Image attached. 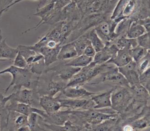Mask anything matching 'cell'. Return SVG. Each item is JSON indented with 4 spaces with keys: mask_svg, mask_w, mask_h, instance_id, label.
Wrapping results in <instances>:
<instances>
[{
    "mask_svg": "<svg viewBox=\"0 0 150 131\" xmlns=\"http://www.w3.org/2000/svg\"><path fill=\"white\" fill-rule=\"evenodd\" d=\"M128 88L117 86L115 88H112L111 108L117 113H122L126 110L132 101L133 96L130 89H128Z\"/></svg>",
    "mask_w": 150,
    "mask_h": 131,
    "instance_id": "6da1fadb",
    "label": "cell"
},
{
    "mask_svg": "<svg viewBox=\"0 0 150 131\" xmlns=\"http://www.w3.org/2000/svg\"><path fill=\"white\" fill-rule=\"evenodd\" d=\"M37 94L35 89L25 88L23 89H20L17 90L15 92L10 94L8 96L9 101L13 100L16 102L27 104L32 106V105H35V103L37 102Z\"/></svg>",
    "mask_w": 150,
    "mask_h": 131,
    "instance_id": "7a4b0ae2",
    "label": "cell"
},
{
    "mask_svg": "<svg viewBox=\"0 0 150 131\" xmlns=\"http://www.w3.org/2000/svg\"><path fill=\"white\" fill-rule=\"evenodd\" d=\"M118 71L127 80L129 87L139 83V74L137 70L136 63L132 60L127 64L118 67Z\"/></svg>",
    "mask_w": 150,
    "mask_h": 131,
    "instance_id": "3957f363",
    "label": "cell"
},
{
    "mask_svg": "<svg viewBox=\"0 0 150 131\" xmlns=\"http://www.w3.org/2000/svg\"><path fill=\"white\" fill-rule=\"evenodd\" d=\"M118 49L115 44H105L103 49L96 52L93 57V61L96 64L105 63L116 54Z\"/></svg>",
    "mask_w": 150,
    "mask_h": 131,
    "instance_id": "277c9868",
    "label": "cell"
},
{
    "mask_svg": "<svg viewBox=\"0 0 150 131\" xmlns=\"http://www.w3.org/2000/svg\"><path fill=\"white\" fill-rule=\"evenodd\" d=\"M39 105L47 114L56 112L61 108V105L56 97L48 95H42L39 99Z\"/></svg>",
    "mask_w": 150,
    "mask_h": 131,
    "instance_id": "5b68a950",
    "label": "cell"
},
{
    "mask_svg": "<svg viewBox=\"0 0 150 131\" xmlns=\"http://www.w3.org/2000/svg\"><path fill=\"white\" fill-rule=\"evenodd\" d=\"M59 101L61 108H66L70 110L83 109L86 110V106L88 103L89 98H70L56 97Z\"/></svg>",
    "mask_w": 150,
    "mask_h": 131,
    "instance_id": "8992f818",
    "label": "cell"
},
{
    "mask_svg": "<svg viewBox=\"0 0 150 131\" xmlns=\"http://www.w3.org/2000/svg\"><path fill=\"white\" fill-rule=\"evenodd\" d=\"M61 92L64 96L70 98H89L96 93L87 91L82 86L66 87Z\"/></svg>",
    "mask_w": 150,
    "mask_h": 131,
    "instance_id": "52a82bcc",
    "label": "cell"
},
{
    "mask_svg": "<svg viewBox=\"0 0 150 131\" xmlns=\"http://www.w3.org/2000/svg\"><path fill=\"white\" fill-rule=\"evenodd\" d=\"M112 89L107 92H96L91 96L90 99L92 100L94 106L93 109H101L103 108H111V94Z\"/></svg>",
    "mask_w": 150,
    "mask_h": 131,
    "instance_id": "ba28073f",
    "label": "cell"
},
{
    "mask_svg": "<svg viewBox=\"0 0 150 131\" xmlns=\"http://www.w3.org/2000/svg\"><path fill=\"white\" fill-rule=\"evenodd\" d=\"M71 114V110H66L64 111H58L50 114L45 113L41 118L45 122L48 123L54 124L56 125H63L66 120H68Z\"/></svg>",
    "mask_w": 150,
    "mask_h": 131,
    "instance_id": "9c48e42d",
    "label": "cell"
},
{
    "mask_svg": "<svg viewBox=\"0 0 150 131\" xmlns=\"http://www.w3.org/2000/svg\"><path fill=\"white\" fill-rule=\"evenodd\" d=\"M132 60L130 49L122 48L119 49L116 54L106 63H111L117 67H120L127 64Z\"/></svg>",
    "mask_w": 150,
    "mask_h": 131,
    "instance_id": "30bf717a",
    "label": "cell"
},
{
    "mask_svg": "<svg viewBox=\"0 0 150 131\" xmlns=\"http://www.w3.org/2000/svg\"><path fill=\"white\" fill-rule=\"evenodd\" d=\"M77 56V51L73 42L60 46L57 54V60L64 61L71 59Z\"/></svg>",
    "mask_w": 150,
    "mask_h": 131,
    "instance_id": "8fae6325",
    "label": "cell"
},
{
    "mask_svg": "<svg viewBox=\"0 0 150 131\" xmlns=\"http://www.w3.org/2000/svg\"><path fill=\"white\" fill-rule=\"evenodd\" d=\"M80 69L81 67H73L66 65L65 64L64 66L59 67L57 70L56 69L54 70H57L56 71V75L61 80V81L65 82H66L67 83L69 80Z\"/></svg>",
    "mask_w": 150,
    "mask_h": 131,
    "instance_id": "7c38bea8",
    "label": "cell"
},
{
    "mask_svg": "<svg viewBox=\"0 0 150 131\" xmlns=\"http://www.w3.org/2000/svg\"><path fill=\"white\" fill-rule=\"evenodd\" d=\"M6 39H2L0 42V58L2 61L13 60L18 52L17 47H12L6 43Z\"/></svg>",
    "mask_w": 150,
    "mask_h": 131,
    "instance_id": "4fadbf2b",
    "label": "cell"
},
{
    "mask_svg": "<svg viewBox=\"0 0 150 131\" xmlns=\"http://www.w3.org/2000/svg\"><path fill=\"white\" fill-rule=\"evenodd\" d=\"M9 101H10L9 104L6 106V108L8 111H14L26 116H28L33 112V106L29 104L16 102L13 100H9Z\"/></svg>",
    "mask_w": 150,
    "mask_h": 131,
    "instance_id": "5bb4252c",
    "label": "cell"
},
{
    "mask_svg": "<svg viewBox=\"0 0 150 131\" xmlns=\"http://www.w3.org/2000/svg\"><path fill=\"white\" fill-rule=\"evenodd\" d=\"M66 82L63 81H54L51 80L47 82L42 89V95H48L50 96H54L59 92H61L66 87Z\"/></svg>",
    "mask_w": 150,
    "mask_h": 131,
    "instance_id": "9a60e30c",
    "label": "cell"
},
{
    "mask_svg": "<svg viewBox=\"0 0 150 131\" xmlns=\"http://www.w3.org/2000/svg\"><path fill=\"white\" fill-rule=\"evenodd\" d=\"M147 32L145 29L140 25L137 20L131 21L127 30L126 36L131 39H137L145 33Z\"/></svg>",
    "mask_w": 150,
    "mask_h": 131,
    "instance_id": "2e32d148",
    "label": "cell"
},
{
    "mask_svg": "<svg viewBox=\"0 0 150 131\" xmlns=\"http://www.w3.org/2000/svg\"><path fill=\"white\" fill-rule=\"evenodd\" d=\"M132 96L139 101L146 102L149 96V92L140 83L137 84L129 87Z\"/></svg>",
    "mask_w": 150,
    "mask_h": 131,
    "instance_id": "e0dca14e",
    "label": "cell"
},
{
    "mask_svg": "<svg viewBox=\"0 0 150 131\" xmlns=\"http://www.w3.org/2000/svg\"><path fill=\"white\" fill-rule=\"evenodd\" d=\"M86 35L96 51H98L104 47L105 43L98 36L94 28L90 30Z\"/></svg>",
    "mask_w": 150,
    "mask_h": 131,
    "instance_id": "ac0fdd59",
    "label": "cell"
},
{
    "mask_svg": "<svg viewBox=\"0 0 150 131\" xmlns=\"http://www.w3.org/2000/svg\"><path fill=\"white\" fill-rule=\"evenodd\" d=\"M93 61V57H88L84 54H79L71 59L66 64L77 67H83L88 65Z\"/></svg>",
    "mask_w": 150,
    "mask_h": 131,
    "instance_id": "d6986e66",
    "label": "cell"
},
{
    "mask_svg": "<svg viewBox=\"0 0 150 131\" xmlns=\"http://www.w3.org/2000/svg\"><path fill=\"white\" fill-rule=\"evenodd\" d=\"M11 112L12 113H11V111L9 112V115L11 116L12 118L11 119L9 118L8 119L11 120L13 127H16V130L21 126L28 125V116L14 111H11Z\"/></svg>",
    "mask_w": 150,
    "mask_h": 131,
    "instance_id": "ffe728a7",
    "label": "cell"
},
{
    "mask_svg": "<svg viewBox=\"0 0 150 131\" xmlns=\"http://www.w3.org/2000/svg\"><path fill=\"white\" fill-rule=\"evenodd\" d=\"M63 22H61L57 23L53 28L51 29L46 34V35L49 38L57 41L60 44H61V43L63 42L62 39L61 30H62V27Z\"/></svg>",
    "mask_w": 150,
    "mask_h": 131,
    "instance_id": "44dd1931",
    "label": "cell"
},
{
    "mask_svg": "<svg viewBox=\"0 0 150 131\" xmlns=\"http://www.w3.org/2000/svg\"><path fill=\"white\" fill-rule=\"evenodd\" d=\"M115 44L118 49L128 48L131 49L137 46V43L136 39H131L122 36L117 40Z\"/></svg>",
    "mask_w": 150,
    "mask_h": 131,
    "instance_id": "7402d4cb",
    "label": "cell"
},
{
    "mask_svg": "<svg viewBox=\"0 0 150 131\" xmlns=\"http://www.w3.org/2000/svg\"><path fill=\"white\" fill-rule=\"evenodd\" d=\"M149 50H147L138 45L130 49V53L132 60L135 63L138 62L142 58H143Z\"/></svg>",
    "mask_w": 150,
    "mask_h": 131,
    "instance_id": "603a6c76",
    "label": "cell"
},
{
    "mask_svg": "<svg viewBox=\"0 0 150 131\" xmlns=\"http://www.w3.org/2000/svg\"><path fill=\"white\" fill-rule=\"evenodd\" d=\"M73 43L77 51V55H79L83 54L85 47L88 44H89L90 42L88 39L86 35L85 34L84 35L79 37L77 39L73 42Z\"/></svg>",
    "mask_w": 150,
    "mask_h": 131,
    "instance_id": "cb8c5ba5",
    "label": "cell"
},
{
    "mask_svg": "<svg viewBox=\"0 0 150 131\" xmlns=\"http://www.w3.org/2000/svg\"><path fill=\"white\" fill-rule=\"evenodd\" d=\"M40 116L36 112H32L28 116V125L30 130H43L39 124V120Z\"/></svg>",
    "mask_w": 150,
    "mask_h": 131,
    "instance_id": "d4e9b609",
    "label": "cell"
},
{
    "mask_svg": "<svg viewBox=\"0 0 150 131\" xmlns=\"http://www.w3.org/2000/svg\"><path fill=\"white\" fill-rule=\"evenodd\" d=\"M116 118H110L106 119L99 124L94 125L95 127H93V130H111V128L115 125L116 122Z\"/></svg>",
    "mask_w": 150,
    "mask_h": 131,
    "instance_id": "484cf974",
    "label": "cell"
},
{
    "mask_svg": "<svg viewBox=\"0 0 150 131\" xmlns=\"http://www.w3.org/2000/svg\"><path fill=\"white\" fill-rule=\"evenodd\" d=\"M133 129H143L149 126V115L138 119L130 123Z\"/></svg>",
    "mask_w": 150,
    "mask_h": 131,
    "instance_id": "4316f807",
    "label": "cell"
},
{
    "mask_svg": "<svg viewBox=\"0 0 150 131\" xmlns=\"http://www.w3.org/2000/svg\"><path fill=\"white\" fill-rule=\"evenodd\" d=\"M136 64L139 75L149 68V51L138 62L136 63Z\"/></svg>",
    "mask_w": 150,
    "mask_h": 131,
    "instance_id": "83f0119b",
    "label": "cell"
},
{
    "mask_svg": "<svg viewBox=\"0 0 150 131\" xmlns=\"http://www.w3.org/2000/svg\"><path fill=\"white\" fill-rule=\"evenodd\" d=\"M139 83L144 86L148 91L150 85V68H148L139 75Z\"/></svg>",
    "mask_w": 150,
    "mask_h": 131,
    "instance_id": "f1b7e54d",
    "label": "cell"
},
{
    "mask_svg": "<svg viewBox=\"0 0 150 131\" xmlns=\"http://www.w3.org/2000/svg\"><path fill=\"white\" fill-rule=\"evenodd\" d=\"M137 45L144 47L147 50H149V32H146L142 35L136 39Z\"/></svg>",
    "mask_w": 150,
    "mask_h": 131,
    "instance_id": "f546056e",
    "label": "cell"
},
{
    "mask_svg": "<svg viewBox=\"0 0 150 131\" xmlns=\"http://www.w3.org/2000/svg\"><path fill=\"white\" fill-rule=\"evenodd\" d=\"M13 66L20 68H25L28 67V63L26 59L19 51L18 52L13 59Z\"/></svg>",
    "mask_w": 150,
    "mask_h": 131,
    "instance_id": "4dcf8cb0",
    "label": "cell"
},
{
    "mask_svg": "<svg viewBox=\"0 0 150 131\" xmlns=\"http://www.w3.org/2000/svg\"><path fill=\"white\" fill-rule=\"evenodd\" d=\"M137 21L146 30L147 32H149V27H150V19L149 17L147 16L141 19H137Z\"/></svg>",
    "mask_w": 150,
    "mask_h": 131,
    "instance_id": "1f68e13d",
    "label": "cell"
},
{
    "mask_svg": "<svg viewBox=\"0 0 150 131\" xmlns=\"http://www.w3.org/2000/svg\"><path fill=\"white\" fill-rule=\"evenodd\" d=\"M71 2V0H56L54 8L58 10H62Z\"/></svg>",
    "mask_w": 150,
    "mask_h": 131,
    "instance_id": "d6a6232c",
    "label": "cell"
},
{
    "mask_svg": "<svg viewBox=\"0 0 150 131\" xmlns=\"http://www.w3.org/2000/svg\"><path fill=\"white\" fill-rule=\"evenodd\" d=\"M96 50L94 49V47L92 46V45L91 44V43H90L89 44H88L84 49L83 54L88 56V57H93L96 54Z\"/></svg>",
    "mask_w": 150,
    "mask_h": 131,
    "instance_id": "836d02e7",
    "label": "cell"
},
{
    "mask_svg": "<svg viewBox=\"0 0 150 131\" xmlns=\"http://www.w3.org/2000/svg\"><path fill=\"white\" fill-rule=\"evenodd\" d=\"M22 1H23V0H14V1H13L12 2H11L9 5H8V6H6L4 9H2L1 11H0V18H1L2 15L3 14L4 12L7 11L11 7H12V6H13V5H15L16 4H18V2H20ZM31 1H36V0H31Z\"/></svg>",
    "mask_w": 150,
    "mask_h": 131,
    "instance_id": "e575fe53",
    "label": "cell"
},
{
    "mask_svg": "<svg viewBox=\"0 0 150 131\" xmlns=\"http://www.w3.org/2000/svg\"><path fill=\"white\" fill-rule=\"evenodd\" d=\"M12 1V0H0V11L9 5Z\"/></svg>",
    "mask_w": 150,
    "mask_h": 131,
    "instance_id": "d590c367",
    "label": "cell"
},
{
    "mask_svg": "<svg viewBox=\"0 0 150 131\" xmlns=\"http://www.w3.org/2000/svg\"><path fill=\"white\" fill-rule=\"evenodd\" d=\"M123 130H134V129H133L132 126L130 124H127V125L124 126Z\"/></svg>",
    "mask_w": 150,
    "mask_h": 131,
    "instance_id": "8d00e7d4",
    "label": "cell"
},
{
    "mask_svg": "<svg viewBox=\"0 0 150 131\" xmlns=\"http://www.w3.org/2000/svg\"><path fill=\"white\" fill-rule=\"evenodd\" d=\"M2 40V33H1V30H0V42H1V40Z\"/></svg>",
    "mask_w": 150,
    "mask_h": 131,
    "instance_id": "74e56055",
    "label": "cell"
},
{
    "mask_svg": "<svg viewBox=\"0 0 150 131\" xmlns=\"http://www.w3.org/2000/svg\"><path fill=\"white\" fill-rule=\"evenodd\" d=\"M0 61H2V60L1 58H0Z\"/></svg>",
    "mask_w": 150,
    "mask_h": 131,
    "instance_id": "f35d334b",
    "label": "cell"
},
{
    "mask_svg": "<svg viewBox=\"0 0 150 131\" xmlns=\"http://www.w3.org/2000/svg\"><path fill=\"white\" fill-rule=\"evenodd\" d=\"M12 1H14V0H12Z\"/></svg>",
    "mask_w": 150,
    "mask_h": 131,
    "instance_id": "ab89813d",
    "label": "cell"
}]
</instances>
